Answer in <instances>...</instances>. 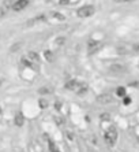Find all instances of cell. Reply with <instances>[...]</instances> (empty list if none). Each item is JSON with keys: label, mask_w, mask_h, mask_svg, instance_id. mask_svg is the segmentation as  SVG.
Instances as JSON below:
<instances>
[{"label": "cell", "mask_w": 139, "mask_h": 152, "mask_svg": "<svg viewBox=\"0 0 139 152\" xmlns=\"http://www.w3.org/2000/svg\"><path fill=\"white\" fill-rule=\"evenodd\" d=\"M105 141H106V144L109 145V147H115L116 141H117V130H116V127L115 126H112L109 127L108 130L105 132Z\"/></svg>", "instance_id": "obj_1"}, {"label": "cell", "mask_w": 139, "mask_h": 152, "mask_svg": "<svg viewBox=\"0 0 139 152\" xmlns=\"http://www.w3.org/2000/svg\"><path fill=\"white\" fill-rule=\"evenodd\" d=\"M94 12H96V8L93 6H83L77 11V15L79 18H89L91 15H94Z\"/></svg>", "instance_id": "obj_2"}, {"label": "cell", "mask_w": 139, "mask_h": 152, "mask_svg": "<svg viewBox=\"0 0 139 152\" xmlns=\"http://www.w3.org/2000/svg\"><path fill=\"white\" fill-rule=\"evenodd\" d=\"M29 6V0H15L14 3L11 4V8L14 11H22Z\"/></svg>", "instance_id": "obj_3"}, {"label": "cell", "mask_w": 139, "mask_h": 152, "mask_svg": "<svg viewBox=\"0 0 139 152\" xmlns=\"http://www.w3.org/2000/svg\"><path fill=\"white\" fill-rule=\"evenodd\" d=\"M97 103H100V104H109V103L113 102V96L109 95V93H102V95L97 96Z\"/></svg>", "instance_id": "obj_4"}, {"label": "cell", "mask_w": 139, "mask_h": 152, "mask_svg": "<svg viewBox=\"0 0 139 152\" xmlns=\"http://www.w3.org/2000/svg\"><path fill=\"white\" fill-rule=\"evenodd\" d=\"M87 48H89V50H87V51H89V53H90V55H93V53H96L101 48V42L94 41V40H90V41H89Z\"/></svg>", "instance_id": "obj_5"}, {"label": "cell", "mask_w": 139, "mask_h": 152, "mask_svg": "<svg viewBox=\"0 0 139 152\" xmlns=\"http://www.w3.org/2000/svg\"><path fill=\"white\" fill-rule=\"evenodd\" d=\"M111 71L112 73H120V74H123V73L127 71V69L123 64H113V66H111Z\"/></svg>", "instance_id": "obj_6"}, {"label": "cell", "mask_w": 139, "mask_h": 152, "mask_svg": "<svg viewBox=\"0 0 139 152\" xmlns=\"http://www.w3.org/2000/svg\"><path fill=\"white\" fill-rule=\"evenodd\" d=\"M78 85H79V82H78L77 80H70V81L64 85V88L70 89V91H75V89L78 88Z\"/></svg>", "instance_id": "obj_7"}, {"label": "cell", "mask_w": 139, "mask_h": 152, "mask_svg": "<svg viewBox=\"0 0 139 152\" xmlns=\"http://www.w3.org/2000/svg\"><path fill=\"white\" fill-rule=\"evenodd\" d=\"M14 124H15V126H22V125L25 124V117H23V114H22V113H18L17 115H15Z\"/></svg>", "instance_id": "obj_8"}, {"label": "cell", "mask_w": 139, "mask_h": 152, "mask_svg": "<svg viewBox=\"0 0 139 152\" xmlns=\"http://www.w3.org/2000/svg\"><path fill=\"white\" fill-rule=\"evenodd\" d=\"M28 58L31 62H40V55L37 52H34V51H30V52L28 53Z\"/></svg>", "instance_id": "obj_9"}, {"label": "cell", "mask_w": 139, "mask_h": 152, "mask_svg": "<svg viewBox=\"0 0 139 152\" xmlns=\"http://www.w3.org/2000/svg\"><path fill=\"white\" fill-rule=\"evenodd\" d=\"M22 63L25 64V66H28V67H33V69H37V66L34 64V62H31L29 58H23L22 59Z\"/></svg>", "instance_id": "obj_10"}, {"label": "cell", "mask_w": 139, "mask_h": 152, "mask_svg": "<svg viewBox=\"0 0 139 152\" xmlns=\"http://www.w3.org/2000/svg\"><path fill=\"white\" fill-rule=\"evenodd\" d=\"M116 95H117L119 97H124L125 96V88L124 86H119V88L116 89Z\"/></svg>", "instance_id": "obj_11"}, {"label": "cell", "mask_w": 139, "mask_h": 152, "mask_svg": "<svg viewBox=\"0 0 139 152\" xmlns=\"http://www.w3.org/2000/svg\"><path fill=\"white\" fill-rule=\"evenodd\" d=\"M52 17L56 18V19H59V21H64V19H66V17H64L63 14H60V12H53Z\"/></svg>", "instance_id": "obj_12"}, {"label": "cell", "mask_w": 139, "mask_h": 152, "mask_svg": "<svg viewBox=\"0 0 139 152\" xmlns=\"http://www.w3.org/2000/svg\"><path fill=\"white\" fill-rule=\"evenodd\" d=\"M49 149H51V152H60L59 149H57V147H56V144L52 141H49Z\"/></svg>", "instance_id": "obj_13"}, {"label": "cell", "mask_w": 139, "mask_h": 152, "mask_svg": "<svg viewBox=\"0 0 139 152\" xmlns=\"http://www.w3.org/2000/svg\"><path fill=\"white\" fill-rule=\"evenodd\" d=\"M85 93H87V86L82 85V86H80V89L78 91V95H79V96H83Z\"/></svg>", "instance_id": "obj_14"}, {"label": "cell", "mask_w": 139, "mask_h": 152, "mask_svg": "<svg viewBox=\"0 0 139 152\" xmlns=\"http://www.w3.org/2000/svg\"><path fill=\"white\" fill-rule=\"evenodd\" d=\"M117 53L123 55V53H128V50L125 47H117Z\"/></svg>", "instance_id": "obj_15"}, {"label": "cell", "mask_w": 139, "mask_h": 152, "mask_svg": "<svg viewBox=\"0 0 139 152\" xmlns=\"http://www.w3.org/2000/svg\"><path fill=\"white\" fill-rule=\"evenodd\" d=\"M45 58H46V60H48V62H52V60H53L52 53L49 52V51H46V52H45Z\"/></svg>", "instance_id": "obj_16"}, {"label": "cell", "mask_w": 139, "mask_h": 152, "mask_svg": "<svg viewBox=\"0 0 139 152\" xmlns=\"http://www.w3.org/2000/svg\"><path fill=\"white\" fill-rule=\"evenodd\" d=\"M40 107H41V108H46V107H48V102H46V100H40Z\"/></svg>", "instance_id": "obj_17"}, {"label": "cell", "mask_w": 139, "mask_h": 152, "mask_svg": "<svg viewBox=\"0 0 139 152\" xmlns=\"http://www.w3.org/2000/svg\"><path fill=\"white\" fill-rule=\"evenodd\" d=\"M38 92L41 93V95H46V93L51 92V89H49V88H41V89L38 91Z\"/></svg>", "instance_id": "obj_18"}, {"label": "cell", "mask_w": 139, "mask_h": 152, "mask_svg": "<svg viewBox=\"0 0 139 152\" xmlns=\"http://www.w3.org/2000/svg\"><path fill=\"white\" fill-rule=\"evenodd\" d=\"M109 118H111V117H109L108 113H104L102 115H101V119H102V121H109Z\"/></svg>", "instance_id": "obj_19"}, {"label": "cell", "mask_w": 139, "mask_h": 152, "mask_svg": "<svg viewBox=\"0 0 139 152\" xmlns=\"http://www.w3.org/2000/svg\"><path fill=\"white\" fill-rule=\"evenodd\" d=\"M123 103H124L125 106H128L130 103H131V97H128V96H124V100H123Z\"/></svg>", "instance_id": "obj_20"}, {"label": "cell", "mask_w": 139, "mask_h": 152, "mask_svg": "<svg viewBox=\"0 0 139 152\" xmlns=\"http://www.w3.org/2000/svg\"><path fill=\"white\" fill-rule=\"evenodd\" d=\"M63 42H66V37H60V39L56 40V44H59V45H62Z\"/></svg>", "instance_id": "obj_21"}, {"label": "cell", "mask_w": 139, "mask_h": 152, "mask_svg": "<svg viewBox=\"0 0 139 152\" xmlns=\"http://www.w3.org/2000/svg\"><path fill=\"white\" fill-rule=\"evenodd\" d=\"M115 3H130V1H134V0H113Z\"/></svg>", "instance_id": "obj_22"}, {"label": "cell", "mask_w": 139, "mask_h": 152, "mask_svg": "<svg viewBox=\"0 0 139 152\" xmlns=\"http://www.w3.org/2000/svg\"><path fill=\"white\" fill-rule=\"evenodd\" d=\"M132 51L139 52V44H134V45H132Z\"/></svg>", "instance_id": "obj_23"}, {"label": "cell", "mask_w": 139, "mask_h": 152, "mask_svg": "<svg viewBox=\"0 0 139 152\" xmlns=\"http://www.w3.org/2000/svg\"><path fill=\"white\" fill-rule=\"evenodd\" d=\"M59 3L62 4V6H66V4L70 3V0H59Z\"/></svg>", "instance_id": "obj_24"}, {"label": "cell", "mask_w": 139, "mask_h": 152, "mask_svg": "<svg viewBox=\"0 0 139 152\" xmlns=\"http://www.w3.org/2000/svg\"><path fill=\"white\" fill-rule=\"evenodd\" d=\"M8 3L12 4V3H14V0H6V4H8Z\"/></svg>", "instance_id": "obj_25"}, {"label": "cell", "mask_w": 139, "mask_h": 152, "mask_svg": "<svg viewBox=\"0 0 139 152\" xmlns=\"http://www.w3.org/2000/svg\"><path fill=\"white\" fill-rule=\"evenodd\" d=\"M138 142H139V136H138Z\"/></svg>", "instance_id": "obj_26"}, {"label": "cell", "mask_w": 139, "mask_h": 152, "mask_svg": "<svg viewBox=\"0 0 139 152\" xmlns=\"http://www.w3.org/2000/svg\"><path fill=\"white\" fill-rule=\"evenodd\" d=\"M0 114H1V108H0Z\"/></svg>", "instance_id": "obj_27"}]
</instances>
